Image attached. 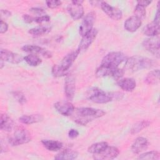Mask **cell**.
Listing matches in <instances>:
<instances>
[{"label":"cell","instance_id":"cell-29","mask_svg":"<svg viewBox=\"0 0 160 160\" xmlns=\"http://www.w3.org/2000/svg\"><path fill=\"white\" fill-rule=\"evenodd\" d=\"M50 31H51V29L49 27L41 26V27H36V28L30 29L28 31V32L32 36H39L44 35L48 33Z\"/></svg>","mask_w":160,"mask_h":160},{"label":"cell","instance_id":"cell-39","mask_svg":"<svg viewBox=\"0 0 160 160\" xmlns=\"http://www.w3.org/2000/svg\"><path fill=\"white\" fill-rule=\"evenodd\" d=\"M78 135H79V132L76 129H71L68 131V136L71 139L77 138L78 136Z\"/></svg>","mask_w":160,"mask_h":160},{"label":"cell","instance_id":"cell-23","mask_svg":"<svg viewBox=\"0 0 160 160\" xmlns=\"http://www.w3.org/2000/svg\"><path fill=\"white\" fill-rule=\"evenodd\" d=\"M14 126L12 119L6 114H2L1 115L0 120V129L6 132H10L12 131Z\"/></svg>","mask_w":160,"mask_h":160},{"label":"cell","instance_id":"cell-40","mask_svg":"<svg viewBox=\"0 0 160 160\" xmlns=\"http://www.w3.org/2000/svg\"><path fill=\"white\" fill-rule=\"evenodd\" d=\"M22 18L25 22L26 23H31L32 22H34V17L31 16L29 14H24L22 16Z\"/></svg>","mask_w":160,"mask_h":160},{"label":"cell","instance_id":"cell-19","mask_svg":"<svg viewBox=\"0 0 160 160\" xmlns=\"http://www.w3.org/2000/svg\"><path fill=\"white\" fill-rule=\"evenodd\" d=\"M142 21L141 19L136 17L135 16H132L128 18L124 23V29L131 32L136 31L141 26Z\"/></svg>","mask_w":160,"mask_h":160},{"label":"cell","instance_id":"cell-34","mask_svg":"<svg viewBox=\"0 0 160 160\" xmlns=\"http://www.w3.org/2000/svg\"><path fill=\"white\" fill-rule=\"evenodd\" d=\"M12 96L16 99V100L21 104H24L26 102V98L23 93L19 91L12 92Z\"/></svg>","mask_w":160,"mask_h":160},{"label":"cell","instance_id":"cell-7","mask_svg":"<svg viewBox=\"0 0 160 160\" xmlns=\"http://www.w3.org/2000/svg\"><path fill=\"white\" fill-rule=\"evenodd\" d=\"M142 45L146 51L154 55L157 58H159L160 43L158 37L154 36L146 38L142 41Z\"/></svg>","mask_w":160,"mask_h":160},{"label":"cell","instance_id":"cell-25","mask_svg":"<svg viewBox=\"0 0 160 160\" xmlns=\"http://www.w3.org/2000/svg\"><path fill=\"white\" fill-rule=\"evenodd\" d=\"M41 142L44 147L50 151H58L62 148V143L58 141L44 139Z\"/></svg>","mask_w":160,"mask_h":160},{"label":"cell","instance_id":"cell-1","mask_svg":"<svg viewBox=\"0 0 160 160\" xmlns=\"http://www.w3.org/2000/svg\"><path fill=\"white\" fill-rule=\"evenodd\" d=\"M74 112H75L73 118L74 122L82 126H86L94 119L102 117L106 114L101 109L87 107L77 108Z\"/></svg>","mask_w":160,"mask_h":160},{"label":"cell","instance_id":"cell-22","mask_svg":"<svg viewBox=\"0 0 160 160\" xmlns=\"http://www.w3.org/2000/svg\"><path fill=\"white\" fill-rule=\"evenodd\" d=\"M78 156V152L72 149H64L54 156V159L56 160H72L75 159Z\"/></svg>","mask_w":160,"mask_h":160},{"label":"cell","instance_id":"cell-5","mask_svg":"<svg viewBox=\"0 0 160 160\" xmlns=\"http://www.w3.org/2000/svg\"><path fill=\"white\" fill-rule=\"evenodd\" d=\"M31 136L29 131L22 127H18L13 134L8 138L9 143L12 146L22 145L29 142Z\"/></svg>","mask_w":160,"mask_h":160},{"label":"cell","instance_id":"cell-36","mask_svg":"<svg viewBox=\"0 0 160 160\" xmlns=\"http://www.w3.org/2000/svg\"><path fill=\"white\" fill-rule=\"evenodd\" d=\"M50 17L48 14L42 15V16H39L37 17H34V22H36L37 23H42L43 22H48L50 21Z\"/></svg>","mask_w":160,"mask_h":160},{"label":"cell","instance_id":"cell-28","mask_svg":"<svg viewBox=\"0 0 160 160\" xmlns=\"http://www.w3.org/2000/svg\"><path fill=\"white\" fill-rule=\"evenodd\" d=\"M24 60L31 66H38L42 62L41 59L36 54H30L24 57Z\"/></svg>","mask_w":160,"mask_h":160},{"label":"cell","instance_id":"cell-4","mask_svg":"<svg viewBox=\"0 0 160 160\" xmlns=\"http://www.w3.org/2000/svg\"><path fill=\"white\" fill-rule=\"evenodd\" d=\"M127 56L121 52H110L104 56L100 66L107 68H118L122 62L126 61Z\"/></svg>","mask_w":160,"mask_h":160},{"label":"cell","instance_id":"cell-37","mask_svg":"<svg viewBox=\"0 0 160 160\" xmlns=\"http://www.w3.org/2000/svg\"><path fill=\"white\" fill-rule=\"evenodd\" d=\"M29 11H30V12H32L33 14L39 15V16H40V15L41 16L45 15V13H46L45 10H44L42 8H32L29 9Z\"/></svg>","mask_w":160,"mask_h":160},{"label":"cell","instance_id":"cell-20","mask_svg":"<svg viewBox=\"0 0 160 160\" xmlns=\"http://www.w3.org/2000/svg\"><path fill=\"white\" fill-rule=\"evenodd\" d=\"M118 85L125 91H132L136 86V81L130 78L119 79L118 81Z\"/></svg>","mask_w":160,"mask_h":160},{"label":"cell","instance_id":"cell-18","mask_svg":"<svg viewBox=\"0 0 160 160\" xmlns=\"http://www.w3.org/2000/svg\"><path fill=\"white\" fill-rule=\"evenodd\" d=\"M149 145L148 139L144 137H138L131 146V151L134 154H139L146 150Z\"/></svg>","mask_w":160,"mask_h":160},{"label":"cell","instance_id":"cell-30","mask_svg":"<svg viewBox=\"0 0 160 160\" xmlns=\"http://www.w3.org/2000/svg\"><path fill=\"white\" fill-rule=\"evenodd\" d=\"M150 124V122L148 121H141L133 125L131 129V133L132 134H136L139 132L141 131L143 129L146 128Z\"/></svg>","mask_w":160,"mask_h":160},{"label":"cell","instance_id":"cell-41","mask_svg":"<svg viewBox=\"0 0 160 160\" xmlns=\"http://www.w3.org/2000/svg\"><path fill=\"white\" fill-rule=\"evenodd\" d=\"M11 12L6 9H1V20H2L3 18H7L9 16H11Z\"/></svg>","mask_w":160,"mask_h":160},{"label":"cell","instance_id":"cell-24","mask_svg":"<svg viewBox=\"0 0 160 160\" xmlns=\"http://www.w3.org/2000/svg\"><path fill=\"white\" fill-rule=\"evenodd\" d=\"M43 116L41 114H31L23 115L19 118L20 122L24 124H32L42 121Z\"/></svg>","mask_w":160,"mask_h":160},{"label":"cell","instance_id":"cell-43","mask_svg":"<svg viewBox=\"0 0 160 160\" xmlns=\"http://www.w3.org/2000/svg\"><path fill=\"white\" fill-rule=\"evenodd\" d=\"M154 22L159 24V8H158L157 11L155 14V16H154V19L153 21Z\"/></svg>","mask_w":160,"mask_h":160},{"label":"cell","instance_id":"cell-42","mask_svg":"<svg viewBox=\"0 0 160 160\" xmlns=\"http://www.w3.org/2000/svg\"><path fill=\"white\" fill-rule=\"evenodd\" d=\"M151 3V1H137V4L142 6L144 8L148 6V5H149Z\"/></svg>","mask_w":160,"mask_h":160},{"label":"cell","instance_id":"cell-27","mask_svg":"<svg viewBox=\"0 0 160 160\" xmlns=\"http://www.w3.org/2000/svg\"><path fill=\"white\" fill-rule=\"evenodd\" d=\"M108 146V144L106 142H99L91 144L88 149V151L92 154H98L104 150Z\"/></svg>","mask_w":160,"mask_h":160},{"label":"cell","instance_id":"cell-12","mask_svg":"<svg viewBox=\"0 0 160 160\" xmlns=\"http://www.w3.org/2000/svg\"><path fill=\"white\" fill-rule=\"evenodd\" d=\"M80 51L78 49L73 50L70 52L68 53L61 60L60 64H59V68L65 72H68V70L74 63L76 58H78Z\"/></svg>","mask_w":160,"mask_h":160},{"label":"cell","instance_id":"cell-13","mask_svg":"<svg viewBox=\"0 0 160 160\" xmlns=\"http://www.w3.org/2000/svg\"><path fill=\"white\" fill-rule=\"evenodd\" d=\"M0 59L12 64H19L22 61L24 58L8 49H1L0 51Z\"/></svg>","mask_w":160,"mask_h":160},{"label":"cell","instance_id":"cell-31","mask_svg":"<svg viewBox=\"0 0 160 160\" xmlns=\"http://www.w3.org/2000/svg\"><path fill=\"white\" fill-rule=\"evenodd\" d=\"M139 159H152L158 160L159 159V153L156 151H151L140 154L138 157Z\"/></svg>","mask_w":160,"mask_h":160},{"label":"cell","instance_id":"cell-6","mask_svg":"<svg viewBox=\"0 0 160 160\" xmlns=\"http://www.w3.org/2000/svg\"><path fill=\"white\" fill-rule=\"evenodd\" d=\"M124 74V71L119 68H107L100 66L96 71V75L98 77L112 76V78L119 79Z\"/></svg>","mask_w":160,"mask_h":160},{"label":"cell","instance_id":"cell-3","mask_svg":"<svg viewBox=\"0 0 160 160\" xmlns=\"http://www.w3.org/2000/svg\"><path fill=\"white\" fill-rule=\"evenodd\" d=\"M86 97L93 102L104 104L111 101L114 99V94L106 92L98 88L93 87L87 91Z\"/></svg>","mask_w":160,"mask_h":160},{"label":"cell","instance_id":"cell-10","mask_svg":"<svg viewBox=\"0 0 160 160\" xmlns=\"http://www.w3.org/2000/svg\"><path fill=\"white\" fill-rule=\"evenodd\" d=\"M100 6L103 12L112 19L118 21L122 18V12L120 9L113 7L104 1L101 2Z\"/></svg>","mask_w":160,"mask_h":160},{"label":"cell","instance_id":"cell-17","mask_svg":"<svg viewBox=\"0 0 160 160\" xmlns=\"http://www.w3.org/2000/svg\"><path fill=\"white\" fill-rule=\"evenodd\" d=\"M76 89V80L72 74L68 75L64 82V93L69 99L74 98Z\"/></svg>","mask_w":160,"mask_h":160},{"label":"cell","instance_id":"cell-8","mask_svg":"<svg viewBox=\"0 0 160 160\" xmlns=\"http://www.w3.org/2000/svg\"><path fill=\"white\" fill-rule=\"evenodd\" d=\"M83 2V1L73 0L68 4L67 10L71 17L74 20H78L83 16L84 13V8L82 5Z\"/></svg>","mask_w":160,"mask_h":160},{"label":"cell","instance_id":"cell-32","mask_svg":"<svg viewBox=\"0 0 160 160\" xmlns=\"http://www.w3.org/2000/svg\"><path fill=\"white\" fill-rule=\"evenodd\" d=\"M134 13L136 17H137L138 18H139V19L142 20V19H144L146 16V9L145 8L140 6L139 4H137L134 8Z\"/></svg>","mask_w":160,"mask_h":160},{"label":"cell","instance_id":"cell-33","mask_svg":"<svg viewBox=\"0 0 160 160\" xmlns=\"http://www.w3.org/2000/svg\"><path fill=\"white\" fill-rule=\"evenodd\" d=\"M51 72L54 77H62L68 74L67 72L62 71L59 66L58 64H54L51 70Z\"/></svg>","mask_w":160,"mask_h":160},{"label":"cell","instance_id":"cell-35","mask_svg":"<svg viewBox=\"0 0 160 160\" xmlns=\"http://www.w3.org/2000/svg\"><path fill=\"white\" fill-rule=\"evenodd\" d=\"M46 5L49 8L51 9H55L60 6L62 4V2L61 1L58 0H49L46 1Z\"/></svg>","mask_w":160,"mask_h":160},{"label":"cell","instance_id":"cell-2","mask_svg":"<svg viewBox=\"0 0 160 160\" xmlns=\"http://www.w3.org/2000/svg\"><path fill=\"white\" fill-rule=\"evenodd\" d=\"M156 62L152 59L141 56H133L126 59L124 69L131 71H137L144 69H150L154 66Z\"/></svg>","mask_w":160,"mask_h":160},{"label":"cell","instance_id":"cell-11","mask_svg":"<svg viewBox=\"0 0 160 160\" xmlns=\"http://www.w3.org/2000/svg\"><path fill=\"white\" fill-rule=\"evenodd\" d=\"M119 154V150L118 148L114 146H108L102 152L93 154V158L96 160H106L113 159L118 157Z\"/></svg>","mask_w":160,"mask_h":160},{"label":"cell","instance_id":"cell-26","mask_svg":"<svg viewBox=\"0 0 160 160\" xmlns=\"http://www.w3.org/2000/svg\"><path fill=\"white\" fill-rule=\"evenodd\" d=\"M159 81V70L158 69L151 71L146 75L144 82L149 85L156 84Z\"/></svg>","mask_w":160,"mask_h":160},{"label":"cell","instance_id":"cell-21","mask_svg":"<svg viewBox=\"0 0 160 160\" xmlns=\"http://www.w3.org/2000/svg\"><path fill=\"white\" fill-rule=\"evenodd\" d=\"M144 34L149 37L157 36L159 34V24L154 21L147 24L142 29Z\"/></svg>","mask_w":160,"mask_h":160},{"label":"cell","instance_id":"cell-14","mask_svg":"<svg viewBox=\"0 0 160 160\" xmlns=\"http://www.w3.org/2000/svg\"><path fill=\"white\" fill-rule=\"evenodd\" d=\"M54 108L61 114L68 116L72 114L75 108L74 105L69 101H58L54 104Z\"/></svg>","mask_w":160,"mask_h":160},{"label":"cell","instance_id":"cell-16","mask_svg":"<svg viewBox=\"0 0 160 160\" xmlns=\"http://www.w3.org/2000/svg\"><path fill=\"white\" fill-rule=\"evenodd\" d=\"M98 32V30L94 28L89 33L82 36L78 48L79 51H81L87 49L96 39Z\"/></svg>","mask_w":160,"mask_h":160},{"label":"cell","instance_id":"cell-38","mask_svg":"<svg viewBox=\"0 0 160 160\" xmlns=\"http://www.w3.org/2000/svg\"><path fill=\"white\" fill-rule=\"evenodd\" d=\"M8 29V24L4 21L3 20H1L0 21V32L3 34L6 32Z\"/></svg>","mask_w":160,"mask_h":160},{"label":"cell","instance_id":"cell-15","mask_svg":"<svg viewBox=\"0 0 160 160\" xmlns=\"http://www.w3.org/2000/svg\"><path fill=\"white\" fill-rule=\"evenodd\" d=\"M22 50L24 52H29L31 54H36L38 56L41 55L46 58H50L52 57V54L51 52L42 47L36 45H24L22 47Z\"/></svg>","mask_w":160,"mask_h":160},{"label":"cell","instance_id":"cell-9","mask_svg":"<svg viewBox=\"0 0 160 160\" xmlns=\"http://www.w3.org/2000/svg\"><path fill=\"white\" fill-rule=\"evenodd\" d=\"M95 19L96 14L94 12H89L84 16L79 30V34L82 37L89 33L93 29L92 27L95 22Z\"/></svg>","mask_w":160,"mask_h":160}]
</instances>
